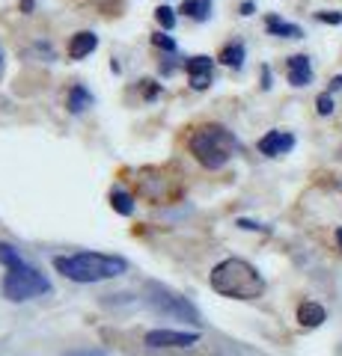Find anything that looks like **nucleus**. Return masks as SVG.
Masks as SVG:
<instances>
[{"label":"nucleus","instance_id":"f257e3e1","mask_svg":"<svg viewBox=\"0 0 342 356\" xmlns=\"http://www.w3.org/2000/svg\"><path fill=\"white\" fill-rule=\"evenodd\" d=\"M57 273H63L72 282H102L114 280L128 270V261L123 255H104V252H75V255H57L54 259Z\"/></svg>","mask_w":342,"mask_h":356},{"label":"nucleus","instance_id":"f03ea898","mask_svg":"<svg viewBox=\"0 0 342 356\" xmlns=\"http://www.w3.org/2000/svg\"><path fill=\"white\" fill-rule=\"evenodd\" d=\"M208 282H212L217 294L233 297V300H256L265 291L262 273L244 259H224L220 264H215Z\"/></svg>","mask_w":342,"mask_h":356},{"label":"nucleus","instance_id":"7ed1b4c3","mask_svg":"<svg viewBox=\"0 0 342 356\" xmlns=\"http://www.w3.org/2000/svg\"><path fill=\"white\" fill-rule=\"evenodd\" d=\"M187 149H191V154L205 170H220V166H226L229 158L238 152V140L233 137V131L224 125H203L191 134Z\"/></svg>","mask_w":342,"mask_h":356},{"label":"nucleus","instance_id":"20e7f679","mask_svg":"<svg viewBox=\"0 0 342 356\" xmlns=\"http://www.w3.org/2000/svg\"><path fill=\"white\" fill-rule=\"evenodd\" d=\"M51 291V282L48 276L36 270L33 264H27L21 259L18 264L6 267V276H3V297L13 300V303H24V300H33V297H42Z\"/></svg>","mask_w":342,"mask_h":356},{"label":"nucleus","instance_id":"39448f33","mask_svg":"<svg viewBox=\"0 0 342 356\" xmlns=\"http://www.w3.org/2000/svg\"><path fill=\"white\" fill-rule=\"evenodd\" d=\"M143 294H146L149 309L158 312V315L173 318V321H191V324H200V312H196V306L187 297L176 294L173 288L161 285V282H146Z\"/></svg>","mask_w":342,"mask_h":356},{"label":"nucleus","instance_id":"423d86ee","mask_svg":"<svg viewBox=\"0 0 342 356\" xmlns=\"http://www.w3.org/2000/svg\"><path fill=\"white\" fill-rule=\"evenodd\" d=\"M200 341V332H185V330H149L143 336V344L152 350L158 348H191Z\"/></svg>","mask_w":342,"mask_h":356},{"label":"nucleus","instance_id":"0eeeda50","mask_svg":"<svg viewBox=\"0 0 342 356\" xmlns=\"http://www.w3.org/2000/svg\"><path fill=\"white\" fill-rule=\"evenodd\" d=\"M187 81L194 89H208L212 86V74H215V60L212 57H191L185 63Z\"/></svg>","mask_w":342,"mask_h":356},{"label":"nucleus","instance_id":"6e6552de","mask_svg":"<svg viewBox=\"0 0 342 356\" xmlns=\"http://www.w3.org/2000/svg\"><path fill=\"white\" fill-rule=\"evenodd\" d=\"M292 149H295V137L289 131H268L259 140V152L268 154V158H280V154L292 152Z\"/></svg>","mask_w":342,"mask_h":356},{"label":"nucleus","instance_id":"1a4fd4ad","mask_svg":"<svg viewBox=\"0 0 342 356\" xmlns=\"http://www.w3.org/2000/svg\"><path fill=\"white\" fill-rule=\"evenodd\" d=\"M286 72H289V83L292 86L313 83V65H310V57H304V54L289 57V63H286Z\"/></svg>","mask_w":342,"mask_h":356},{"label":"nucleus","instance_id":"9d476101","mask_svg":"<svg viewBox=\"0 0 342 356\" xmlns=\"http://www.w3.org/2000/svg\"><path fill=\"white\" fill-rule=\"evenodd\" d=\"M98 48V36L95 33H75L72 42H69V57L72 60H84V57H90V54Z\"/></svg>","mask_w":342,"mask_h":356},{"label":"nucleus","instance_id":"9b49d317","mask_svg":"<svg viewBox=\"0 0 342 356\" xmlns=\"http://www.w3.org/2000/svg\"><path fill=\"white\" fill-rule=\"evenodd\" d=\"M265 27H268L271 36H283V39H301L304 36V30L297 27V24H289V21H283L277 15H268L265 18Z\"/></svg>","mask_w":342,"mask_h":356},{"label":"nucleus","instance_id":"f8f14e48","mask_svg":"<svg viewBox=\"0 0 342 356\" xmlns=\"http://www.w3.org/2000/svg\"><path fill=\"white\" fill-rule=\"evenodd\" d=\"M325 318L327 315L318 303H310V300H306V303L297 306V324L301 327H318V324H325Z\"/></svg>","mask_w":342,"mask_h":356},{"label":"nucleus","instance_id":"ddd939ff","mask_svg":"<svg viewBox=\"0 0 342 356\" xmlns=\"http://www.w3.org/2000/svg\"><path fill=\"white\" fill-rule=\"evenodd\" d=\"M110 208H114L116 214H123V217H131L134 214V196L119 191V187H114V191H110Z\"/></svg>","mask_w":342,"mask_h":356},{"label":"nucleus","instance_id":"4468645a","mask_svg":"<svg viewBox=\"0 0 342 356\" xmlns=\"http://www.w3.org/2000/svg\"><path fill=\"white\" fill-rule=\"evenodd\" d=\"M90 104H93V95L86 92L81 83H75V86L69 89V102H65V107H69L72 113H84V110L90 107Z\"/></svg>","mask_w":342,"mask_h":356},{"label":"nucleus","instance_id":"2eb2a0df","mask_svg":"<svg viewBox=\"0 0 342 356\" xmlns=\"http://www.w3.org/2000/svg\"><path fill=\"white\" fill-rule=\"evenodd\" d=\"M217 60L224 63V65H229V69H241V63H244V44H241V42L226 44V48L220 51Z\"/></svg>","mask_w":342,"mask_h":356},{"label":"nucleus","instance_id":"dca6fc26","mask_svg":"<svg viewBox=\"0 0 342 356\" xmlns=\"http://www.w3.org/2000/svg\"><path fill=\"white\" fill-rule=\"evenodd\" d=\"M182 13L191 15L194 21H205L208 15H212V0H185Z\"/></svg>","mask_w":342,"mask_h":356},{"label":"nucleus","instance_id":"f3484780","mask_svg":"<svg viewBox=\"0 0 342 356\" xmlns=\"http://www.w3.org/2000/svg\"><path fill=\"white\" fill-rule=\"evenodd\" d=\"M18 261H21V255H18V250L13 247V243L0 241V264H3V267H13V264H18Z\"/></svg>","mask_w":342,"mask_h":356},{"label":"nucleus","instance_id":"a211bd4d","mask_svg":"<svg viewBox=\"0 0 342 356\" xmlns=\"http://www.w3.org/2000/svg\"><path fill=\"white\" fill-rule=\"evenodd\" d=\"M155 18H158V24L164 27V30H173L176 27V13L170 6H158L155 9Z\"/></svg>","mask_w":342,"mask_h":356},{"label":"nucleus","instance_id":"6ab92c4d","mask_svg":"<svg viewBox=\"0 0 342 356\" xmlns=\"http://www.w3.org/2000/svg\"><path fill=\"white\" fill-rule=\"evenodd\" d=\"M316 110H318L322 116H330V113H334V98H330V92H322V95L316 98Z\"/></svg>","mask_w":342,"mask_h":356},{"label":"nucleus","instance_id":"aec40b11","mask_svg":"<svg viewBox=\"0 0 342 356\" xmlns=\"http://www.w3.org/2000/svg\"><path fill=\"white\" fill-rule=\"evenodd\" d=\"M152 44H155V48H161V51H167V54L176 51V42L167 36V33H155V36H152Z\"/></svg>","mask_w":342,"mask_h":356},{"label":"nucleus","instance_id":"412c9836","mask_svg":"<svg viewBox=\"0 0 342 356\" xmlns=\"http://www.w3.org/2000/svg\"><path fill=\"white\" fill-rule=\"evenodd\" d=\"M140 83H143V95H146L149 102H152V98H155V95L161 92V83H155V81H140Z\"/></svg>","mask_w":342,"mask_h":356},{"label":"nucleus","instance_id":"4be33fe9","mask_svg":"<svg viewBox=\"0 0 342 356\" xmlns=\"http://www.w3.org/2000/svg\"><path fill=\"white\" fill-rule=\"evenodd\" d=\"M316 18L325 21V24H342V13H318Z\"/></svg>","mask_w":342,"mask_h":356},{"label":"nucleus","instance_id":"5701e85b","mask_svg":"<svg viewBox=\"0 0 342 356\" xmlns=\"http://www.w3.org/2000/svg\"><path fill=\"white\" fill-rule=\"evenodd\" d=\"M69 356H107L104 350H78V353H69Z\"/></svg>","mask_w":342,"mask_h":356},{"label":"nucleus","instance_id":"b1692460","mask_svg":"<svg viewBox=\"0 0 342 356\" xmlns=\"http://www.w3.org/2000/svg\"><path fill=\"white\" fill-rule=\"evenodd\" d=\"M268 86H271V72L262 69V89H268Z\"/></svg>","mask_w":342,"mask_h":356},{"label":"nucleus","instance_id":"393cba45","mask_svg":"<svg viewBox=\"0 0 342 356\" xmlns=\"http://www.w3.org/2000/svg\"><path fill=\"white\" fill-rule=\"evenodd\" d=\"M33 3L36 0H21V13H33Z\"/></svg>","mask_w":342,"mask_h":356},{"label":"nucleus","instance_id":"a878e982","mask_svg":"<svg viewBox=\"0 0 342 356\" xmlns=\"http://www.w3.org/2000/svg\"><path fill=\"white\" fill-rule=\"evenodd\" d=\"M241 15H253V3H241Z\"/></svg>","mask_w":342,"mask_h":356},{"label":"nucleus","instance_id":"bb28decb","mask_svg":"<svg viewBox=\"0 0 342 356\" xmlns=\"http://www.w3.org/2000/svg\"><path fill=\"white\" fill-rule=\"evenodd\" d=\"M330 89H342V74H339V77H334V81H330Z\"/></svg>","mask_w":342,"mask_h":356},{"label":"nucleus","instance_id":"cd10ccee","mask_svg":"<svg viewBox=\"0 0 342 356\" xmlns=\"http://www.w3.org/2000/svg\"><path fill=\"white\" fill-rule=\"evenodd\" d=\"M336 243H339V250H342V229H336Z\"/></svg>","mask_w":342,"mask_h":356},{"label":"nucleus","instance_id":"c85d7f7f","mask_svg":"<svg viewBox=\"0 0 342 356\" xmlns=\"http://www.w3.org/2000/svg\"><path fill=\"white\" fill-rule=\"evenodd\" d=\"M0 65H3V54H0Z\"/></svg>","mask_w":342,"mask_h":356}]
</instances>
